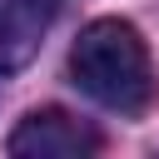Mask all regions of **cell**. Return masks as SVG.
Listing matches in <instances>:
<instances>
[{"label":"cell","mask_w":159,"mask_h":159,"mask_svg":"<svg viewBox=\"0 0 159 159\" xmlns=\"http://www.w3.org/2000/svg\"><path fill=\"white\" fill-rule=\"evenodd\" d=\"M15 159H80V154H94L99 149V134L89 129V124H80L70 109H30L20 124H15V134H10V144H5Z\"/></svg>","instance_id":"2"},{"label":"cell","mask_w":159,"mask_h":159,"mask_svg":"<svg viewBox=\"0 0 159 159\" xmlns=\"http://www.w3.org/2000/svg\"><path fill=\"white\" fill-rule=\"evenodd\" d=\"M45 25H50V10L40 0H0V75L35 60Z\"/></svg>","instance_id":"3"},{"label":"cell","mask_w":159,"mask_h":159,"mask_svg":"<svg viewBox=\"0 0 159 159\" xmlns=\"http://www.w3.org/2000/svg\"><path fill=\"white\" fill-rule=\"evenodd\" d=\"M70 80L114 114H144L154 104V60L129 20H94L70 50Z\"/></svg>","instance_id":"1"}]
</instances>
